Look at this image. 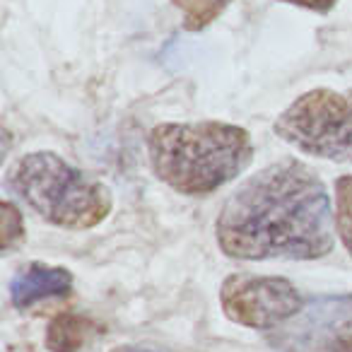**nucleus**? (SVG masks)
Here are the masks:
<instances>
[{"label":"nucleus","mask_w":352,"mask_h":352,"mask_svg":"<svg viewBox=\"0 0 352 352\" xmlns=\"http://www.w3.org/2000/svg\"><path fill=\"white\" fill-rule=\"evenodd\" d=\"M182 15V25L186 32L198 34L210 27L234 0H169Z\"/></svg>","instance_id":"obj_9"},{"label":"nucleus","mask_w":352,"mask_h":352,"mask_svg":"<svg viewBox=\"0 0 352 352\" xmlns=\"http://www.w3.org/2000/svg\"><path fill=\"white\" fill-rule=\"evenodd\" d=\"M278 352H352V294H321L270 333Z\"/></svg>","instance_id":"obj_6"},{"label":"nucleus","mask_w":352,"mask_h":352,"mask_svg":"<svg viewBox=\"0 0 352 352\" xmlns=\"http://www.w3.org/2000/svg\"><path fill=\"white\" fill-rule=\"evenodd\" d=\"M109 352H166V350H160V347H147V345H116Z\"/></svg>","instance_id":"obj_13"},{"label":"nucleus","mask_w":352,"mask_h":352,"mask_svg":"<svg viewBox=\"0 0 352 352\" xmlns=\"http://www.w3.org/2000/svg\"><path fill=\"white\" fill-rule=\"evenodd\" d=\"M217 246L236 261H316L336 246V220L321 176L294 157L251 174L222 206Z\"/></svg>","instance_id":"obj_1"},{"label":"nucleus","mask_w":352,"mask_h":352,"mask_svg":"<svg viewBox=\"0 0 352 352\" xmlns=\"http://www.w3.org/2000/svg\"><path fill=\"white\" fill-rule=\"evenodd\" d=\"M280 3L304 8V10H311V12H316V15H328V12L336 8L338 0H280Z\"/></svg>","instance_id":"obj_12"},{"label":"nucleus","mask_w":352,"mask_h":352,"mask_svg":"<svg viewBox=\"0 0 352 352\" xmlns=\"http://www.w3.org/2000/svg\"><path fill=\"white\" fill-rule=\"evenodd\" d=\"M97 333V323L82 314L63 311L46 326V347L51 352H82L85 342Z\"/></svg>","instance_id":"obj_8"},{"label":"nucleus","mask_w":352,"mask_h":352,"mask_svg":"<svg viewBox=\"0 0 352 352\" xmlns=\"http://www.w3.org/2000/svg\"><path fill=\"white\" fill-rule=\"evenodd\" d=\"M333 191H336V201H333L336 234L347 254L352 256V174L338 176Z\"/></svg>","instance_id":"obj_10"},{"label":"nucleus","mask_w":352,"mask_h":352,"mask_svg":"<svg viewBox=\"0 0 352 352\" xmlns=\"http://www.w3.org/2000/svg\"><path fill=\"white\" fill-rule=\"evenodd\" d=\"M25 241V220L12 201H3V254H10Z\"/></svg>","instance_id":"obj_11"},{"label":"nucleus","mask_w":352,"mask_h":352,"mask_svg":"<svg viewBox=\"0 0 352 352\" xmlns=\"http://www.w3.org/2000/svg\"><path fill=\"white\" fill-rule=\"evenodd\" d=\"M6 188L36 217L60 230H92L113 208L111 191L49 150L27 152L6 174Z\"/></svg>","instance_id":"obj_3"},{"label":"nucleus","mask_w":352,"mask_h":352,"mask_svg":"<svg viewBox=\"0 0 352 352\" xmlns=\"http://www.w3.org/2000/svg\"><path fill=\"white\" fill-rule=\"evenodd\" d=\"M73 292V273L60 265L27 263L10 283V299L15 309H30L44 299H63Z\"/></svg>","instance_id":"obj_7"},{"label":"nucleus","mask_w":352,"mask_h":352,"mask_svg":"<svg viewBox=\"0 0 352 352\" xmlns=\"http://www.w3.org/2000/svg\"><path fill=\"white\" fill-rule=\"evenodd\" d=\"M273 131L309 157L352 164V89L316 87L299 94L275 118Z\"/></svg>","instance_id":"obj_4"},{"label":"nucleus","mask_w":352,"mask_h":352,"mask_svg":"<svg viewBox=\"0 0 352 352\" xmlns=\"http://www.w3.org/2000/svg\"><path fill=\"white\" fill-rule=\"evenodd\" d=\"M145 145L152 174L182 196H210L254 162L249 131L227 121L160 123Z\"/></svg>","instance_id":"obj_2"},{"label":"nucleus","mask_w":352,"mask_h":352,"mask_svg":"<svg viewBox=\"0 0 352 352\" xmlns=\"http://www.w3.org/2000/svg\"><path fill=\"white\" fill-rule=\"evenodd\" d=\"M307 299L280 275L232 273L220 287V307L230 321L254 331H278L304 309Z\"/></svg>","instance_id":"obj_5"}]
</instances>
